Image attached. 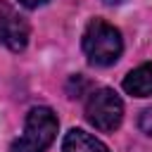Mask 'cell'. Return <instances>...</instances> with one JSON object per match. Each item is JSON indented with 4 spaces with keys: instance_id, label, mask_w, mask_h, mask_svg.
Returning a JSON list of instances; mask_svg holds the SVG:
<instances>
[{
    "instance_id": "obj_1",
    "label": "cell",
    "mask_w": 152,
    "mask_h": 152,
    "mask_svg": "<svg viewBox=\"0 0 152 152\" xmlns=\"http://www.w3.org/2000/svg\"><path fill=\"white\" fill-rule=\"evenodd\" d=\"M124 50V40L119 28H114L112 24H107L104 19H93L86 26L83 33V52L88 57L90 64L95 66H109L121 57Z\"/></svg>"
},
{
    "instance_id": "obj_2",
    "label": "cell",
    "mask_w": 152,
    "mask_h": 152,
    "mask_svg": "<svg viewBox=\"0 0 152 152\" xmlns=\"http://www.w3.org/2000/svg\"><path fill=\"white\" fill-rule=\"evenodd\" d=\"M57 116L50 107H33L26 114L24 133L12 142L10 152H45L57 135Z\"/></svg>"
},
{
    "instance_id": "obj_3",
    "label": "cell",
    "mask_w": 152,
    "mask_h": 152,
    "mask_svg": "<svg viewBox=\"0 0 152 152\" xmlns=\"http://www.w3.org/2000/svg\"><path fill=\"white\" fill-rule=\"evenodd\" d=\"M86 119L102 133H112L121 126L124 119V102L112 88H97L90 93L86 102Z\"/></svg>"
},
{
    "instance_id": "obj_4",
    "label": "cell",
    "mask_w": 152,
    "mask_h": 152,
    "mask_svg": "<svg viewBox=\"0 0 152 152\" xmlns=\"http://www.w3.org/2000/svg\"><path fill=\"white\" fill-rule=\"evenodd\" d=\"M28 21L5 0H0V43L12 52H21L28 43Z\"/></svg>"
},
{
    "instance_id": "obj_5",
    "label": "cell",
    "mask_w": 152,
    "mask_h": 152,
    "mask_svg": "<svg viewBox=\"0 0 152 152\" xmlns=\"http://www.w3.org/2000/svg\"><path fill=\"white\" fill-rule=\"evenodd\" d=\"M124 90L133 97H150L152 95V62H145L138 69L128 71V76L124 78Z\"/></svg>"
},
{
    "instance_id": "obj_6",
    "label": "cell",
    "mask_w": 152,
    "mask_h": 152,
    "mask_svg": "<svg viewBox=\"0 0 152 152\" xmlns=\"http://www.w3.org/2000/svg\"><path fill=\"white\" fill-rule=\"evenodd\" d=\"M62 152H109V147L100 142L95 135L81 128H71L62 140Z\"/></svg>"
},
{
    "instance_id": "obj_7",
    "label": "cell",
    "mask_w": 152,
    "mask_h": 152,
    "mask_svg": "<svg viewBox=\"0 0 152 152\" xmlns=\"http://www.w3.org/2000/svg\"><path fill=\"white\" fill-rule=\"evenodd\" d=\"M138 126H140L142 133L152 135V107H147V109L140 112V116H138Z\"/></svg>"
},
{
    "instance_id": "obj_8",
    "label": "cell",
    "mask_w": 152,
    "mask_h": 152,
    "mask_svg": "<svg viewBox=\"0 0 152 152\" xmlns=\"http://www.w3.org/2000/svg\"><path fill=\"white\" fill-rule=\"evenodd\" d=\"M24 7H28V10H36V7H40V5H45L48 0H19Z\"/></svg>"
},
{
    "instance_id": "obj_9",
    "label": "cell",
    "mask_w": 152,
    "mask_h": 152,
    "mask_svg": "<svg viewBox=\"0 0 152 152\" xmlns=\"http://www.w3.org/2000/svg\"><path fill=\"white\" fill-rule=\"evenodd\" d=\"M104 2H109V5H116V2H121V0H104Z\"/></svg>"
}]
</instances>
